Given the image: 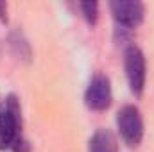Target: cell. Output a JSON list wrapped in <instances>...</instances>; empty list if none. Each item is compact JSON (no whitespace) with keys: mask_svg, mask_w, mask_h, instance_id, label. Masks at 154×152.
Returning a JSON list of instances; mask_svg holds the SVG:
<instances>
[{"mask_svg":"<svg viewBox=\"0 0 154 152\" xmlns=\"http://www.w3.org/2000/svg\"><path fill=\"white\" fill-rule=\"evenodd\" d=\"M79 9L82 13V18L90 25H95L97 23V18H99V4L97 2H81L79 4Z\"/></svg>","mask_w":154,"mask_h":152,"instance_id":"obj_6","label":"cell"},{"mask_svg":"<svg viewBox=\"0 0 154 152\" xmlns=\"http://www.w3.org/2000/svg\"><path fill=\"white\" fill-rule=\"evenodd\" d=\"M111 100H113V93H111L109 77L104 74H95L84 93L86 106L91 111H106L111 106Z\"/></svg>","mask_w":154,"mask_h":152,"instance_id":"obj_3","label":"cell"},{"mask_svg":"<svg viewBox=\"0 0 154 152\" xmlns=\"http://www.w3.org/2000/svg\"><path fill=\"white\" fill-rule=\"evenodd\" d=\"M88 152H118V141L109 129H97L90 141Z\"/></svg>","mask_w":154,"mask_h":152,"instance_id":"obj_5","label":"cell"},{"mask_svg":"<svg viewBox=\"0 0 154 152\" xmlns=\"http://www.w3.org/2000/svg\"><path fill=\"white\" fill-rule=\"evenodd\" d=\"M124 68L133 95L140 97L145 86V57L136 45H129L124 52Z\"/></svg>","mask_w":154,"mask_h":152,"instance_id":"obj_2","label":"cell"},{"mask_svg":"<svg viewBox=\"0 0 154 152\" xmlns=\"http://www.w3.org/2000/svg\"><path fill=\"white\" fill-rule=\"evenodd\" d=\"M109 9L122 29H134L143 22L145 7L138 0H115L109 4Z\"/></svg>","mask_w":154,"mask_h":152,"instance_id":"obj_4","label":"cell"},{"mask_svg":"<svg viewBox=\"0 0 154 152\" xmlns=\"http://www.w3.org/2000/svg\"><path fill=\"white\" fill-rule=\"evenodd\" d=\"M0 20L2 22H7V5L4 2H0Z\"/></svg>","mask_w":154,"mask_h":152,"instance_id":"obj_7","label":"cell"},{"mask_svg":"<svg viewBox=\"0 0 154 152\" xmlns=\"http://www.w3.org/2000/svg\"><path fill=\"white\" fill-rule=\"evenodd\" d=\"M2 111H4V108H2V104H0V114H2Z\"/></svg>","mask_w":154,"mask_h":152,"instance_id":"obj_8","label":"cell"},{"mask_svg":"<svg viewBox=\"0 0 154 152\" xmlns=\"http://www.w3.org/2000/svg\"><path fill=\"white\" fill-rule=\"evenodd\" d=\"M116 127L124 143L131 149L138 147L143 138V118L136 106L125 104L116 113Z\"/></svg>","mask_w":154,"mask_h":152,"instance_id":"obj_1","label":"cell"}]
</instances>
